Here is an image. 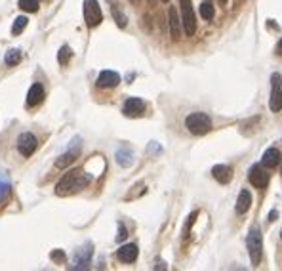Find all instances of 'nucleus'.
<instances>
[{
	"instance_id": "1",
	"label": "nucleus",
	"mask_w": 282,
	"mask_h": 271,
	"mask_svg": "<svg viewBox=\"0 0 282 271\" xmlns=\"http://www.w3.org/2000/svg\"><path fill=\"white\" fill-rule=\"evenodd\" d=\"M92 182V176L86 174L84 170H80V168H76V170H71V172H67L56 185V193L57 195H73L76 191H80V189H84L86 185Z\"/></svg>"
},
{
	"instance_id": "2",
	"label": "nucleus",
	"mask_w": 282,
	"mask_h": 271,
	"mask_svg": "<svg viewBox=\"0 0 282 271\" xmlns=\"http://www.w3.org/2000/svg\"><path fill=\"white\" fill-rule=\"evenodd\" d=\"M248 254H250V260H252V265H259L261 261V250H263V239H261V231L257 225H252L250 227V233H248Z\"/></svg>"
},
{
	"instance_id": "3",
	"label": "nucleus",
	"mask_w": 282,
	"mask_h": 271,
	"mask_svg": "<svg viewBox=\"0 0 282 271\" xmlns=\"http://www.w3.org/2000/svg\"><path fill=\"white\" fill-rule=\"evenodd\" d=\"M185 126H187V130L191 134H197V136H202L210 132V128H212V120H210V116L206 113H191V115L185 118Z\"/></svg>"
},
{
	"instance_id": "4",
	"label": "nucleus",
	"mask_w": 282,
	"mask_h": 271,
	"mask_svg": "<svg viewBox=\"0 0 282 271\" xmlns=\"http://www.w3.org/2000/svg\"><path fill=\"white\" fill-rule=\"evenodd\" d=\"M179 8H181V23H183V31L187 37H193L197 31V20H195V10L191 0H179Z\"/></svg>"
},
{
	"instance_id": "5",
	"label": "nucleus",
	"mask_w": 282,
	"mask_h": 271,
	"mask_svg": "<svg viewBox=\"0 0 282 271\" xmlns=\"http://www.w3.org/2000/svg\"><path fill=\"white\" fill-rule=\"evenodd\" d=\"M84 21L88 27H97L103 21V14L97 0H84Z\"/></svg>"
},
{
	"instance_id": "6",
	"label": "nucleus",
	"mask_w": 282,
	"mask_h": 271,
	"mask_svg": "<svg viewBox=\"0 0 282 271\" xmlns=\"http://www.w3.org/2000/svg\"><path fill=\"white\" fill-rule=\"evenodd\" d=\"M92 252H94L92 242H86L84 246H80V248L75 252V261H73L71 269H88L90 260H92Z\"/></svg>"
},
{
	"instance_id": "7",
	"label": "nucleus",
	"mask_w": 282,
	"mask_h": 271,
	"mask_svg": "<svg viewBox=\"0 0 282 271\" xmlns=\"http://www.w3.org/2000/svg\"><path fill=\"white\" fill-rule=\"evenodd\" d=\"M271 111H280L282 109V77L274 73L271 77V101H269Z\"/></svg>"
},
{
	"instance_id": "8",
	"label": "nucleus",
	"mask_w": 282,
	"mask_h": 271,
	"mask_svg": "<svg viewBox=\"0 0 282 271\" xmlns=\"http://www.w3.org/2000/svg\"><path fill=\"white\" fill-rule=\"evenodd\" d=\"M38 147V140L35 138V134L31 132H23V134L18 138V151L23 157H31Z\"/></svg>"
},
{
	"instance_id": "9",
	"label": "nucleus",
	"mask_w": 282,
	"mask_h": 271,
	"mask_svg": "<svg viewBox=\"0 0 282 271\" xmlns=\"http://www.w3.org/2000/svg\"><path fill=\"white\" fill-rule=\"evenodd\" d=\"M248 180H250V184L257 187V189H263L269 185V174H267V170L263 168V165H254L250 170H248Z\"/></svg>"
},
{
	"instance_id": "10",
	"label": "nucleus",
	"mask_w": 282,
	"mask_h": 271,
	"mask_svg": "<svg viewBox=\"0 0 282 271\" xmlns=\"http://www.w3.org/2000/svg\"><path fill=\"white\" fill-rule=\"evenodd\" d=\"M78 155H80V138H75V140L71 142V147L67 149V153H63V155L56 161V166L57 168H65V166H69L71 163H75V159Z\"/></svg>"
},
{
	"instance_id": "11",
	"label": "nucleus",
	"mask_w": 282,
	"mask_h": 271,
	"mask_svg": "<svg viewBox=\"0 0 282 271\" xmlns=\"http://www.w3.org/2000/svg\"><path fill=\"white\" fill-rule=\"evenodd\" d=\"M143 111H145V101L141 99V97H128L126 99V103L122 107V113L126 116H141L143 115Z\"/></svg>"
},
{
	"instance_id": "12",
	"label": "nucleus",
	"mask_w": 282,
	"mask_h": 271,
	"mask_svg": "<svg viewBox=\"0 0 282 271\" xmlns=\"http://www.w3.org/2000/svg\"><path fill=\"white\" fill-rule=\"evenodd\" d=\"M120 82V75L114 71H101L97 77V86L99 88H114Z\"/></svg>"
},
{
	"instance_id": "13",
	"label": "nucleus",
	"mask_w": 282,
	"mask_h": 271,
	"mask_svg": "<svg viewBox=\"0 0 282 271\" xmlns=\"http://www.w3.org/2000/svg\"><path fill=\"white\" fill-rule=\"evenodd\" d=\"M137 244H122L118 250H116V256H118V260L124 261V263H132V261L137 260Z\"/></svg>"
},
{
	"instance_id": "14",
	"label": "nucleus",
	"mask_w": 282,
	"mask_h": 271,
	"mask_svg": "<svg viewBox=\"0 0 282 271\" xmlns=\"http://www.w3.org/2000/svg\"><path fill=\"white\" fill-rule=\"evenodd\" d=\"M212 174L219 184H229L233 180V168L227 165H216L212 168Z\"/></svg>"
},
{
	"instance_id": "15",
	"label": "nucleus",
	"mask_w": 282,
	"mask_h": 271,
	"mask_svg": "<svg viewBox=\"0 0 282 271\" xmlns=\"http://www.w3.org/2000/svg\"><path fill=\"white\" fill-rule=\"evenodd\" d=\"M168 21H170V35H172V39L178 40L179 35H181V20H179L178 12H176V8H170L168 10Z\"/></svg>"
},
{
	"instance_id": "16",
	"label": "nucleus",
	"mask_w": 282,
	"mask_h": 271,
	"mask_svg": "<svg viewBox=\"0 0 282 271\" xmlns=\"http://www.w3.org/2000/svg\"><path fill=\"white\" fill-rule=\"evenodd\" d=\"M44 99V88H42V84H33V86L29 88L27 92V107H35L38 105L40 101Z\"/></svg>"
},
{
	"instance_id": "17",
	"label": "nucleus",
	"mask_w": 282,
	"mask_h": 271,
	"mask_svg": "<svg viewBox=\"0 0 282 271\" xmlns=\"http://www.w3.org/2000/svg\"><path fill=\"white\" fill-rule=\"evenodd\" d=\"M250 206H252V193L248 189H242L240 195H238V199H236V214H246L250 210Z\"/></svg>"
},
{
	"instance_id": "18",
	"label": "nucleus",
	"mask_w": 282,
	"mask_h": 271,
	"mask_svg": "<svg viewBox=\"0 0 282 271\" xmlns=\"http://www.w3.org/2000/svg\"><path fill=\"white\" fill-rule=\"evenodd\" d=\"M261 165L267 166V168H276V166L280 165V153H278V149L269 147L263 153V157H261Z\"/></svg>"
},
{
	"instance_id": "19",
	"label": "nucleus",
	"mask_w": 282,
	"mask_h": 271,
	"mask_svg": "<svg viewBox=\"0 0 282 271\" xmlns=\"http://www.w3.org/2000/svg\"><path fill=\"white\" fill-rule=\"evenodd\" d=\"M12 195V184L4 170H0V204H4Z\"/></svg>"
},
{
	"instance_id": "20",
	"label": "nucleus",
	"mask_w": 282,
	"mask_h": 271,
	"mask_svg": "<svg viewBox=\"0 0 282 271\" xmlns=\"http://www.w3.org/2000/svg\"><path fill=\"white\" fill-rule=\"evenodd\" d=\"M116 163L120 166H130L133 163V153H132V149L128 146H122L118 151H116Z\"/></svg>"
},
{
	"instance_id": "21",
	"label": "nucleus",
	"mask_w": 282,
	"mask_h": 271,
	"mask_svg": "<svg viewBox=\"0 0 282 271\" xmlns=\"http://www.w3.org/2000/svg\"><path fill=\"white\" fill-rule=\"evenodd\" d=\"M4 61H6V65H10V67H16L19 61H21V52L19 50H8L6 52V56H4Z\"/></svg>"
},
{
	"instance_id": "22",
	"label": "nucleus",
	"mask_w": 282,
	"mask_h": 271,
	"mask_svg": "<svg viewBox=\"0 0 282 271\" xmlns=\"http://www.w3.org/2000/svg\"><path fill=\"white\" fill-rule=\"evenodd\" d=\"M29 20L25 18V16H19V18H16V21H14V25H12V35H21L23 31H25V27H27Z\"/></svg>"
},
{
	"instance_id": "23",
	"label": "nucleus",
	"mask_w": 282,
	"mask_h": 271,
	"mask_svg": "<svg viewBox=\"0 0 282 271\" xmlns=\"http://www.w3.org/2000/svg\"><path fill=\"white\" fill-rule=\"evenodd\" d=\"M200 16H202L206 21H212L214 20V16H216L214 6H212L210 2H202V4H200Z\"/></svg>"
},
{
	"instance_id": "24",
	"label": "nucleus",
	"mask_w": 282,
	"mask_h": 271,
	"mask_svg": "<svg viewBox=\"0 0 282 271\" xmlns=\"http://www.w3.org/2000/svg\"><path fill=\"white\" fill-rule=\"evenodd\" d=\"M18 4L23 12H29V14L38 12V0H19Z\"/></svg>"
},
{
	"instance_id": "25",
	"label": "nucleus",
	"mask_w": 282,
	"mask_h": 271,
	"mask_svg": "<svg viewBox=\"0 0 282 271\" xmlns=\"http://www.w3.org/2000/svg\"><path fill=\"white\" fill-rule=\"evenodd\" d=\"M71 58H73V50L69 48V46H61L59 54H57V61H59L61 65H67Z\"/></svg>"
},
{
	"instance_id": "26",
	"label": "nucleus",
	"mask_w": 282,
	"mask_h": 271,
	"mask_svg": "<svg viewBox=\"0 0 282 271\" xmlns=\"http://www.w3.org/2000/svg\"><path fill=\"white\" fill-rule=\"evenodd\" d=\"M113 18H114V21H116V25H118L120 29H124V27H126V16H124L122 12L118 10L116 6H113Z\"/></svg>"
},
{
	"instance_id": "27",
	"label": "nucleus",
	"mask_w": 282,
	"mask_h": 271,
	"mask_svg": "<svg viewBox=\"0 0 282 271\" xmlns=\"http://www.w3.org/2000/svg\"><path fill=\"white\" fill-rule=\"evenodd\" d=\"M50 256H52V260L54 261H65V252L63 250H54Z\"/></svg>"
},
{
	"instance_id": "28",
	"label": "nucleus",
	"mask_w": 282,
	"mask_h": 271,
	"mask_svg": "<svg viewBox=\"0 0 282 271\" xmlns=\"http://www.w3.org/2000/svg\"><path fill=\"white\" fill-rule=\"evenodd\" d=\"M197 216H198V212H193L191 214V216H189V220H187V223H185V235H187L189 233V227H191V225H193V223H195V220H197Z\"/></svg>"
},
{
	"instance_id": "29",
	"label": "nucleus",
	"mask_w": 282,
	"mask_h": 271,
	"mask_svg": "<svg viewBox=\"0 0 282 271\" xmlns=\"http://www.w3.org/2000/svg\"><path fill=\"white\" fill-rule=\"evenodd\" d=\"M128 235H126V227H124L122 223L118 225V235H116V241H124Z\"/></svg>"
},
{
	"instance_id": "30",
	"label": "nucleus",
	"mask_w": 282,
	"mask_h": 271,
	"mask_svg": "<svg viewBox=\"0 0 282 271\" xmlns=\"http://www.w3.org/2000/svg\"><path fill=\"white\" fill-rule=\"evenodd\" d=\"M276 54H278V56H282V40L278 42V44H276Z\"/></svg>"
},
{
	"instance_id": "31",
	"label": "nucleus",
	"mask_w": 282,
	"mask_h": 271,
	"mask_svg": "<svg viewBox=\"0 0 282 271\" xmlns=\"http://www.w3.org/2000/svg\"><path fill=\"white\" fill-rule=\"evenodd\" d=\"M155 269H166V265H164V263H162V261H159V263H157V265H155Z\"/></svg>"
},
{
	"instance_id": "32",
	"label": "nucleus",
	"mask_w": 282,
	"mask_h": 271,
	"mask_svg": "<svg viewBox=\"0 0 282 271\" xmlns=\"http://www.w3.org/2000/svg\"><path fill=\"white\" fill-rule=\"evenodd\" d=\"M149 4L151 6H155V4H157V0H149Z\"/></svg>"
},
{
	"instance_id": "33",
	"label": "nucleus",
	"mask_w": 282,
	"mask_h": 271,
	"mask_svg": "<svg viewBox=\"0 0 282 271\" xmlns=\"http://www.w3.org/2000/svg\"><path fill=\"white\" fill-rule=\"evenodd\" d=\"M160 2H168V0H160Z\"/></svg>"
}]
</instances>
